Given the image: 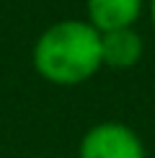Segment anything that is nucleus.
Masks as SVG:
<instances>
[{"label":"nucleus","mask_w":155,"mask_h":158,"mask_svg":"<svg viewBox=\"0 0 155 158\" xmlns=\"http://www.w3.org/2000/svg\"><path fill=\"white\" fill-rule=\"evenodd\" d=\"M34 68L54 85H80L103 68L101 34L88 21H57L34 44Z\"/></svg>","instance_id":"f257e3e1"},{"label":"nucleus","mask_w":155,"mask_h":158,"mask_svg":"<svg viewBox=\"0 0 155 158\" xmlns=\"http://www.w3.org/2000/svg\"><path fill=\"white\" fill-rule=\"evenodd\" d=\"M78 158H147L140 135L121 122H98L83 135Z\"/></svg>","instance_id":"f03ea898"},{"label":"nucleus","mask_w":155,"mask_h":158,"mask_svg":"<svg viewBox=\"0 0 155 158\" xmlns=\"http://www.w3.org/2000/svg\"><path fill=\"white\" fill-rule=\"evenodd\" d=\"M88 23L98 34L119 29H134L142 13V0H85Z\"/></svg>","instance_id":"7ed1b4c3"},{"label":"nucleus","mask_w":155,"mask_h":158,"mask_svg":"<svg viewBox=\"0 0 155 158\" xmlns=\"http://www.w3.org/2000/svg\"><path fill=\"white\" fill-rule=\"evenodd\" d=\"M142 52H145V44L134 29H119V31L101 34V55H103V65H109V68L116 70L134 68L140 62Z\"/></svg>","instance_id":"20e7f679"},{"label":"nucleus","mask_w":155,"mask_h":158,"mask_svg":"<svg viewBox=\"0 0 155 158\" xmlns=\"http://www.w3.org/2000/svg\"><path fill=\"white\" fill-rule=\"evenodd\" d=\"M150 18H153V26H155V0H150Z\"/></svg>","instance_id":"39448f33"}]
</instances>
